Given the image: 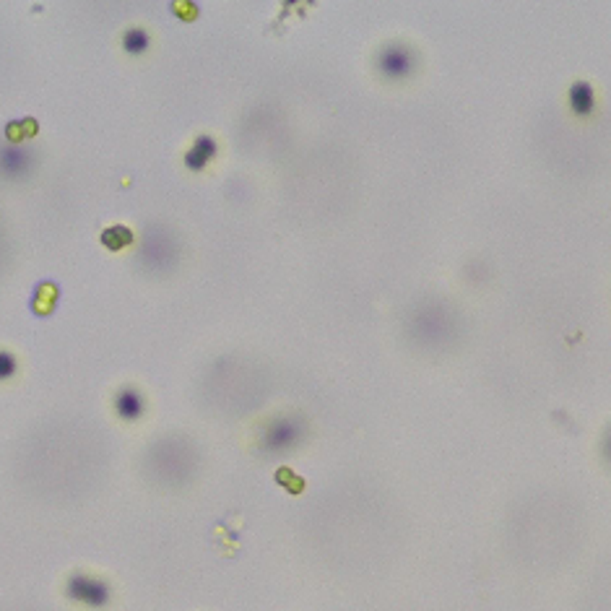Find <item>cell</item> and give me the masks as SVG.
<instances>
[{"instance_id": "3", "label": "cell", "mask_w": 611, "mask_h": 611, "mask_svg": "<svg viewBox=\"0 0 611 611\" xmlns=\"http://www.w3.org/2000/svg\"><path fill=\"white\" fill-rule=\"evenodd\" d=\"M380 71L388 76V79H403V76H409L411 68H414V58H411V52L401 44H390L385 50L380 52Z\"/></svg>"}, {"instance_id": "1", "label": "cell", "mask_w": 611, "mask_h": 611, "mask_svg": "<svg viewBox=\"0 0 611 611\" xmlns=\"http://www.w3.org/2000/svg\"><path fill=\"white\" fill-rule=\"evenodd\" d=\"M299 422L294 419H274L271 424L260 434V450L268 455L287 453L289 447H294L299 442Z\"/></svg>"}, {"instance_id": "11", "label": "cell", "mask_w": 611, "mask_h": 611, "mask_svg": "<svg viewBox=\"0 0 611 611\" xmlns=\"http://www.w3.org/2000/svg\"><path fill=\"white\" fill-rule=\"evenodd\" d=\"M606 453H609V458H611V437H609V442H606Z\"/></svg>"}, {"instance_id": "9", "label": "cell", "mask_w": 611, "mask_h": 611, "mask_svg": "<svg viewBox=\"0 0 611 611\" xmlns=\"http://www.w3.org/2000/svg\"><path fill=\"white\" fill-rule=\"evenodd\" d=\"M101 242L107 244V247H122V244H130L133 242V234H130L125 227H112V229H107L104 234H101Z\"/></svg>"}, {"instance_id": "8", "label": "cell", "mask_w": 611, "mask_h": 611, "mask_svg": "<svg viewBox=\"0 0 611 611\" xmlns=\"http://www.w3.org/2000/svg\"><path fill=\"white\" fill-rule=\"evenodd\" d=\"M122 47H125V52H130V55H144V52L151 47V36H149V31L133 26V29H128L125 36H122Z\"/></svg>"}, {"instance_id": "4", "label": "cell", "mask_w": 611, "mask_h": 611, "mask_svg": "<svg viewBox=\"0 0 611 611\" xmlns=\"http://www.w3.org/2000/svg\"><path fill=\"white\" fill-rule=\"evenodd\" d=\"M31 167V159H29V151L21 149V146H3L0 149V174L3 177H24V174L29 172Z\"/></svg>"}, {"instance_id": "10", "label": "cell", "mask_w": 611, "mask_h": 611, "mask_svg": "<svg viewBox=\"0 0 611 611\" xmlns=\"http://www.w3.org/2000/svg\"><path fill=\"white\" fill-rule=\"evenodd\" d=\"M16 372V359L14 354L8 352H0V380H8L11 374Z\"/></svg>"}, {"instance_id": "5", "label": "cell", "mask_w": 611, "mask_h": 611, "mask_svg": "<svg viewBox=\"0 0 611 611\" xmlns=\"http://www.w3.org/2000/svg\"><path fill=\"white\" fill-rule=\"evenodd\" d=\"M216 151H219V146H216V141L211 136L195 138V144L190 146L185 154V167L187 169H193V172H198V169H203V167L216 157Z\"/></svg>"}, {"instance_id": "6", "label": "cell", "mask_w": 611, "mask_h": 611, "mask_svg": "<svg viewBox=\"0 0 611 611\" xmlns=\"http://www.w3.org/2000/svg\"><path fill=\"white\" fill-rule=\"evenodd\" d=\"M115 409L122 419L133 422V419H138L144 414V396L136 388H122L115 396Z\"/></svg>"}, {"instance_id": "7", "label": "cell", "mask_w": 611, "mask_h": 611, "mask_svg": "<svg viewBox=\"0 0 611 611\" xmlns=\"http://www.w3.org/2000/svg\"><path fill=\"white\" fill-rule=\"evenodd\" d=\"M570 104L575 109L577 115H590L596 109V96H593V89L585 84V81H577L575 86L570 89Z\"/></svg>"}, {"instance_id": "2", "label": "cell", "mask_w": 611, "mask_h": 611, "mask_svg": "<svg viewBox=\"0 0 611 611\" xmlns=\"http://www.w3.org/2000/svg\"><path fill=\"white\" fill-rule=\"evenodd\" d=\"M65 593H68L71 601L89 606V609H101V606L109 601L107 582L99 580V577H91V575H73L71 580H68Z\"/></svg>"}]
</instances>
